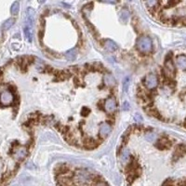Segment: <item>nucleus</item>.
<instances>
[{
	"instance_id": "nucleus-7",
	"label": "nucleus",
	"mask_w": 186,
	"mask_h": 186,
	"mask_svg": "<svg viewBox=\"0 0 186 186\" xmlns=\"http://www.w3.org/2000/svg\"><path fill=\"white\" fill-rule=\"evenodd\" d=\"M27 156V149L25 147H19L14 151V157L18 161H21Z\"/></svg>"
},
{
	"instance_id": "nucleus-15",
	"label": "nucleus",
	"mask_w": 186,
	"mask_h": 186,
	"mask_svg": "<svg viewBox=\"0 0 186 186\" xmlns=\"http://www.w3.org/2000/svg\"><path fill=\"white\" fill-rule=\"evenodd\" d=\"M14 22H15V19L13 18H10V19H7V21H5L3 22V24H2V29L3 30H9L10 27H12V25L14 24Z\"/></svg>"
},
{
	"instance_id": "nucleus-5",
	"label": "nucleus",
	"mask_w": 186,
	"mask_h": 186,
	"mask_svg": "<svg viewBox=\"0 0 186 186\" xmlns=\"http://www.w3.org/2000/svg\"><path fill=\"white\" fill-rule=\"evenodd\" d=\"M116 108V100L114 98H107L103 103V109L107 113H112Z\"/></svg>"
},
{
	"instance_id": "nucleus-14",
	"label": "nucleus",
	"mask_w": 186,
	"mask_h": 186,
	"mask_svg": "<svg viewBox=\"0 0 186 186\" xmlns=\"http://www.w3.org/2000/svg\"><path fill=\"white\" fill-rule=\"evenodd\" d=\"M129 16H130L129 11L128 9H123L120 11V13H119V18H120V21H123V22H125V23L128 21Z\"/></svg>"
},
{
	"instance_id": "nucleus-8",
	"label": "nucleus",
	"mask_w": 186,
	"mask_h": 186,
	"mask_svg": "<svg viewBox=\"0 0 186 186\" xmlns=\"http://www.w3.org/2000/svg\"><path fill=\"white\" fill-rule=\"evenodd\" d=\"M35 11L32 7H28L26 10V18H25V23L33 25L35 22Z\"/></svg>"
},
{
	"instance_id": "nucleus-2",
	"label": "nucleus",
	"mask_w": 186,
	"mask_h": 186,
	"mask_svg": "<svg viewBox=\"0 0 186 186\" xmlns=\"http://www.w3.org/2000/svg\"><path fill=\"white\" fill-rule=\"evenodd\" d=\"M143 83L148 89H155L158 86V77L155 74L151 73L145 76Z\"/></svg>"
},
{
	"instance_id": "nucleus-17",
	"label": "nucleus",
	"mask_w": 186,
	"mask_h": 186,
	"mask_svg": "<svg viewBox=\"0 0 186 186\" xmlns=\"http://www.w3.org/2000/svg\"><path fill=\"white\" fill-rule=\"evenodd\" d=\"M130 155H129V152L128 149H124L122 151V154H121V161L122 162H128V160L129 159Z\"/></svg>"
},
{
	"instance_id": "nucleus-21",
	"label": "nucleus",
	"mask_w": 186,
	"mask_h": 186,
	"mask_svg": "<svg viewBox=\"0 0 186 186\" xmlns=\"http://www.w3.org/2000/svg\"><path fill=\"white\" fill-rule=\"evenodd\" d=\"M134 119H135V121L138 123L143 122V117H141V115L140 114H135V115H134Z\"/></svg>"
},
{
	"instance_id": "nucleus-6",
	"label": "nucleus",
	"mask_w": 186,
	"mask_h": 186,
	"mask_svg": "<svg viewBox=\"0 0 186 186\" xmlns=\"http://www.w3.org/2000/svg\"><path fill=\"white\" fill-rule=\"evenodd\" d=\"M112 131V126L109 123L107 122H103L100 124V129H99V133H100V136L102 138H106Z\"/></svg>"
},
{
	"instance_id": "nucleus-3",
	"label": "nucleus",
	"mask_w": 186,
	"mask_h": 186,
	"mask_svg": "<svg viewBox=\"0 0 186 186\" xmlns=\"http://www.w3.org/2000/svg\"><path fill=\"white\" fill-rule=\"evenodd\" d=\"M14 99L13 93L9 90H3L0 93V103L3 106L11 105L14 102Z\"/></svg>"
},
{
	"instance_id": "nucleus-11",
	"label": "nucleus",
	"mask_w": 186,
	"mask_h": 186,
	"mask_svg": "<svg viewBox=\"0 0 186 186\" xmlns=\"http://www.w3.org/2000/svg\"><path fill=\"white\" fill-rule=\"evenodd\" d=\"M103 82H104V84H105L107 87H114V86L115 85V79H114V77L112 76V74H105V76H103Z\"/></svg>"
},
{
	"instance_id": "nucleus-22",
	"label": "nucleus",
	"mask_w": 186,
	"mask_h": 186,
	"mask_svg": "<svg viewBox=\"0 0 186 186\" xmlns=\"http://www.w3.org/2000/svg\"><path fill=\"white\" fill-rule=\"evenodd\" d=\"M122 108H123V110H124V111L128 110V109H129V103H128V102H125L124 103H123Z\"/></svg>"
},
{
	"instance_id": "nucleus-23",
	"label": "nucleus",
	"mask_w": 186,
	"mask_h": 186,
	"mask_svg": "<svg viewBox=\"0 0 186 186\" xmlns=\"http://www.w3.org/2000/svg\"><path fill=\"white\" fill-rule=\"evenodd\" d=\"M104 1H107V2H111V3H114L115 2L116 0H104Z\"/></svg>"
},
{
	"instance_id": "nucleus-12",
	"label": "nucleus",
	"mask_w": 186,
	"mask_h": 186,
	"mask_svg": "<svg viewBox=\"0 0 186 186\" xmlns=\"http://www.w3.org/2000/svg\"><path fill=\"white\" fill-rule=\"evenodd\" d=\"M177 64L182 70H186V56L185 55H179L176 59Z\"/></svg>"
},
{
	"instance_id": "nucleus-9",
	"label": "nucleus",
	"mask_w": 186,
	"mask_h": 186,
	"mask_svg": "<svg viewBox=\"0 0 186 186\" xmlns=\"http://www.w3.org/2000/svg\"><path fill=\"white\" fill-rule=\"evenodd\" d=\"M103 47L107 51H109V52L116 51L117 48H118L116 43L114 42V41L111 40V39H105V40H104L103 41Z\"/></svg>"
},
{
	"instance_id": "nucleus-1",
	"label": "nucleus",
	"mask_w": 186,
	"mask_h": 186,
	"mask_svg": "<svg viewBox=\"0 0 186 186\" xmlns=\"http://www.w3.org/2000/svg\"><path fill=\"white\" fill-rule=\"evenodd\" d=\"M136 47L138 50L141 51V53H149L153 48V42L150 37L146 35H143L137 39Z\"/></svg>"
},
{
	"instance_id": "nucleus-10",
	"label": "nucleus",
	"mask_w": 186,
	"mask_h": 186,
	"mask_svg": "<svg viewBox=\"0 0 186 186\" xmlns=\"http://www.w3.org/2000/svg\"><path fill=\"white\" fill-rule=\"evenodd\" d=\"M23 32H24L26 39H28V41L31 42L32 39H33V25H29V24L24 23Z\"/></svg>"
},
{
	"instance_id": "nucleus-19",
	"label": "nucleus",
	"mask_w": 186,
	"mask_h": 186,
	"mask_svg": "<svg viewBox=\"0 0 186 186\" xmlns=\"http://www.w3.org/2000/svg\"><path fill=\"white\" fill-rule=\"evenodd\" d=\"M129 85H130V77L126 76L124 78V80H123V88H124L125 91H128Z\"/></svg>"
},
{
	"instance_id": "nucleus-16",
	"label": "nucleus",
	"mask_w": 186,
	"mask_h": 186,
	"mask_svg": "<svg viewBox=\"0 0 186 186\" xmlns=\"http://www.w3.org/2000/svg\"><path fill=\"white\" fill-rule=\"evenodd\" d=\"M19 10H20V3L18 1H15L10 7V12L12 15H17L19 13Z\"/></svg>"
},
{
	"instance_id": "nucleus-18",
	"label": "nucleus",
	"mask_w": 186,
	"mask_h": 186,
	"mask_svg": "<svg viewBox=\"0 0 186 186\" xmlns=\"http://www.w3.org/2000/svg\"><path fill=\"white\" fill-rule=\"evenodd\" d=\"M158 146L161 148V149H164V148H167L169 146V141H167V139H161L159 141L158 143Z\"/></svg>"
},
{
	"instance_id": "nucleus-24",
	"label": "nucleus",
	"mask_w": 186,
	"mask_h": 186,
	"mask_svg": "<svg viewBox=\"0 0 186 186\" xmlns=\"http://www.w3.org/2000/svg\"><path fill=\"white\" fill-rule=\"evenodd\" d=\"M38 1H39V3H45L46 2V0H38Z\"/></svg>"
},
{
	"instance_id": "nucleus-13",
	"label": "nucleus",
	"mask_w": 186,
	"mask_h": 186,
	"mask_svg": "<svg viewBox=\"0 0 186 186\" xmlns=\"http://www.w3.org/2000/svg\"><path fill=\"white\" fill-rule=\"evenodd\" d=\"M76 56H77L76 48H72V50H69L65 52V58L68 61H74V60H76Z\"/></svg>"
},
{
	"instance_id": "nucleus-20",
	"label": "nucleus",
	"mask_w": 186,
	"mask_h": 186,
	"mask_svg": "<svg viewBox=\"0 0 186 186\" xmlns=\"http://www.w3.org/2000/svg\"><path fill=\"white\" fill-rule=\"evenodd\" d=\"M145 1H146L147 7H150V9H153V7H155L157 6L159 0H145Z\"/></svg>"
},
{
	"instance_id": "nucleus-4",
	"label": "nucleus",
	"mask_w": 186,
	"mask_h": 186,
	"mask_svg": "<svg viewBox=\"0 0 186 186\" xmlns=\"http://www.w3.org/2000/svg\"><path fill=\"white\" fill-rule=\"evenodd\" d=\"M164 71L167 77H173L175 74V66L173 64L172 61L170 59H167L165 62V66H164Z\"/></svg>"
}]
</instances>
